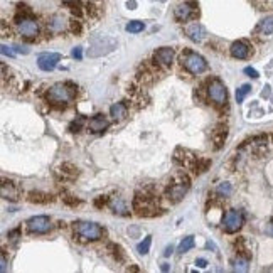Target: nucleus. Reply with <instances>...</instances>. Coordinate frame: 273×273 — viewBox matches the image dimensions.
<instances>
[{"label":"nucleus","mask_w":273,"mask_h":273,"mask_svg":"<svg viewBox=\"0 0 273 273\" xmlns=\"http://www.w3.org/2000/svg\"><path fill=\"white\" fill-rule=\"evenodd\" d=\"M59 174L63 176V179H74L78 176V169L71 164H63L59 167Z\"/></svg>","instance_id":"nucleus-19"},{"label":"nucleus","mask_w":273,"mask_h":273,"mask_svg":"<svg viewBox=\"0 0 273 273\" xmlns=\"http://www.w3.org/2000/svg\"><path fill=\"white\" fill-rule=\"evenodd\" d=\"M162 270H164V272H167V270H169V265H167V263H164V265H162Z\"/></svg>","instance_id":"nucleus-39"},{"label":"nucleus","mask_w":273,"mask_h":273,"mask_svg":"<svg viewBox=\"0 0 273 273\" xmlns=\"http://www.w3.org/2000/svg\"><path fill=\"white\" fill-rule=\"evenodd\" d=\"M110 115L113 116L115 120H123L127 116V106L123 103H113L112 108H110Z\"/></svg>","instance_id":"nucleus-18"},{"label":"nucleus","mask_w":273,"mask_h":273,"mask_svg":"<svg viewBox=\"0 0 273 273\" xmlns=\"http://www.w3.org/2000/svg\"><path fill=\"white\" fill-rule=\"evenodd\" d=\"M49 29L52 32H59V30L64 29V19L63 15H52L51 21H49Z\"/></svg>","instance_id":"nucleus-23"},{"label":"nucleus","mask_w":273,"mask_h":273,"mask_svg":"<svg viewBox=\"0 0 273 273\" xmlns=\"http://www.w3.org/2000/svg\"><path fill=\"white\" fill-rule=\"evenodd\" d=\"M250 51H251V47H250V44L245 43V41H236V43H233L229 47L231 56L236 59H246L250 56Z\"/></svg>","instance_id":"nucleus-13"},{"label":"nucleus","mask_w":273,"mask_h":273,"mask_svg":"<svg viewBox=\"0 0 273 273\" xmlns=\"http://www.w3.org/2000/svg\"><path fill=\"white\" fill-rule=\"evenodd\" d=\"M17 30L25 39H34L39 36V24L32 17H19L17 19Z\"/></svg>","instance_id":"nucleus-7"},{"label":"nucleus","mask_w":273,"mask_h":273,"mask_svg":"<svg viewBox=\"0 0 273 273\" xmlns=\"http://www.w3.org/2000/svg\"><path fill=\"white\" fill-rule=\"evenodd\" d=\"M250 91H251V86H250V85H243L241 88L236 91V101H238V103H241V101L245 100V96L250 93Z\"/></svg>","instance_id":"nucleus-29"},{"label":"nucleus","mask_w":273,"mask_h":273,"mask_svg":"<svg viewBox=\"0 0 273 273\" xmlns=\"http://www.w3.org/2000/svg\"><path fill=\"white\" fill-rule=\"evenodd\" d=\"M234 270L236 272H246L248 270V258H238L236 261H234Z\"/></svg>","instance_id":"nucleus-28"},{"label":"nucleus","mask_w":273,"mask_h":273,"mask_svg":"<svg viewBox=\"0 0 273 273\" xmlns=\"http://www.w3.org/2000/svg\"><path fill=\"white\" fill-rule=\"evenodd\" d=\"M231 192H233V189H231V184L229 182H221L218 187V194L223 196V197H228L231 196Z\"/></svg>","instance_id":"nucleus-27"},{"label":"nucleus","mask_w":273,"mask_h":273,"mask_svg":"<svg viewBox=\"0 0 273 273\" xmlns=\"http://www.w3.org/2000/svg\"><path fill=\"white\" fill-rule=\"evenodd\" d=\"M110 209L115 212V214H120V216L128 214L127 204H125V201L121 199V197H113V199L110 201Z\"/></svg>","instance_id":"nucleus-17"},{"label":"nucleus","mask_w":273,"mask_h":273,"mask_svg":"<svg viewBox=\"0 0 273 273\" xmlns=\"http://www.w3.org/2000/svg\"><path fill=\"white\" fill-rule=\"evenodd\" d=\"M196 265H197V267H201V268H206V267H207V261L204 260V258H197V260H196Z\"/></svg>","instance_id":"nucleus-33"},{"label":"nucleus","mask_w":273,"mask_h":273,"mask_svg":"<svg viewBox=\"0 0 273 273\" xmlns=\"http://www.w3.org/2000/svg\"><path fill=\"white\" fill-rule=\"evenodd\" d=\"M59 61H61V54H58V52H44V54H41L37 58V66L43 71H52L58 66Z\"/></svg>","instance_id":"nucleus-11"},{"label":"nucleus","mask_w":273,"mask_h":273,"mask_svg":"<svg viewBox=\"0 0 273 273\" xmlns=\"http://www.w3.org/2000/svg\"><path fill=\"white\" fill-rule=\"evenodd\" d=\"M2 272H7V261H5V256L2 255V268H0Z\"/></svg>","instance_id":"nucleus-36"},{"label":"nucleus","mask_w":273,"mask_h":273,"mask_svg":"<svg viewBox=\"0 0 273 273\" xmlns=\"http://www.w3.org/2000/svg\"><path fill=\"white\" fill-rule=\"evenodd\" d=\"M150 245H152V238L147 236L145 240H143L138 246H136V250H138L140 255H147V253L150 251Z\"/></svg>","instance_id":"nucleus-26"},{"label":"nucleus","mask_w":273,"mask_h":273,"mask_svg":"<svg viewBox=\"0 0 273 273\" xmlns=\"http://www.w3.org/2000/svg\"><path fill=\"white\" fill-rule=\"evenodd\" d=\"M134 209L138 216H155L159 212V201L149 191L136 192L134 199Z\"/></svg>","instance_id":"nucleus-1"},{"label":"nucleus","mask_w":273,"mask_h":273,"mask_svg":"<svg viewBox=\"0 0 273 273\" xmlns=\"http://www.w3.org/2000/svg\"><path fill=\"white\" fill-rule=\"evenodd\" d=\"M74 231L81 240L85 241H98L105 234L100 225L93 221H78L74 223Z\"/></svg>","instance_id":"nucleus-4"},{"label":"nucleus","mask_w":273,"mask_h":273,"mask_svg":"<svg viewBox=\"0 0 273 273\" xmlns=\"http://www.w3.org/2000/svg\"><path fill=\"white\" fill-rule=\"evenodd\" d=\"M189 187H191V182H189V177L184 176V174H177L172 181H170L169 187L165 191V196L170 203H181L182 197L187 194Z\"/></svg>","instance_id":"nucleus-2"},{"label":"nucleus","mask_w":273,"mask_h":273,"mask_svg":"<svg viewBox=\"0 0 273 273\" xmlns=\"http://www.w3.org/2000/svg\"><path fill=\"white\" fill-rule=\"evenodd\" d=\"M172 253H174V248H172V246H167V250L164 251V256H170Z\"/></svg>","instance_id":"nucleus-35"},{"label":"nucleus","mask_w":273,"mask_h":273,"mask_svg":"<svg viewBox=\"0 0 273 273\" xmlns=\"http://www.w3.org/2000/svg\"><path fill=\"white\" fill-rule=\"evenodd\" d=\"M192 246H194V236L184 238L179 245V253H187L189 250H192Z\"/></svg>","instance_id":"nucleus-25"},{"label":"nucleus","mask_w":273,"mask_h":273,"mask_svg":"<svg viewBox=\"0 0 273 273\" xmlns=\"http://www.w3.org/2000/svg\"><path fill=\"white\" fill-rule=\"evenodd\" d=\"M143 29H145V24L140 21H132L127 24V32H132V34H138V32H142Z\"/></svg>","instance_id":"nucleus-24"},{"label":"nucleus","mask_w":273,"mask_h":273,"mask_svg":"<svg viewBox=\"0 0 273 273\" xmlns=\"http://www.w3.org/2000/svg\"><path fill=\"white\" fill-rule=\"evenodd\" d=\"M245 74H248L250 78H255V79L260 76V74H258V71L253 69V68H245Z\"/></svg>","instance_id":"nucleus-31"},{"label":"nucleus","mask_w":273,"mask_h":273,"mask_svg":"<svg viewBox=\"0 0 273 273\" xmlns=\"http://www.w3.org/2000/svg\"><path fill=\"white\" fill-rule=\"evenodd\" d=\"M207 96L211 98V101H214L216 105H226L228 103V91L226 86L223 85L219 79H212L207 85Z\"/></svg>","instance_id":"nucleus-8"},{"label":"nucleus","mask_w":273,"mask_h":273,"mask_svg":"<svg viewBox=\"0 0 273 273\" xmlns=\"http://www.w3.org/2000/svg\"><path fill=\"white\" fill-rule=\"evenodd\" d=\"M267 233L272 234V236H273V223H270V226L267 228Z\"/></svg>","instance_id":"nucleus-38"},{"label":"nucleus","mask_w":273,"mask_h":273,"mask_svg":"<svg viewBox=\"0 0 273 273\" xmlns=\"http://www.w3.org/2000/svg\"><path fill=\"white\" fill-rule=\"evenodd\" d=\"M2 54H5V56L9 54L10 58H12V56H14V51H10V47H7V46L3 44V46H2Z\"/></svg>","instance_id":"nucleus-34"},{"label":"nucleus","mask_w":273,"mask_h":273,"mask_svg":"<svg viewBox=\"0 0 273 273\" xmlns=\"http://www.w3.org/2000/svg\"><path fill=\"white\" fill-rule=\"evenodd\" d=\"M74 98V90L66 83H56L47 91V100L52 105H66Z\"/></svg>","instance_id":"nucleus-3"},{"label":"nucleus","mask_w":273,"mask_h":273,"mask_svg":"<svg viewBox=\"0 0 273 273\" xmlns=\"http://www.w3.org/2000/svg\"><path fill=\"white\" fill-rule=\"evenodd\" d=\"M185 34H187V37L191 41H194V43H201V41L206 37V30L201 24H197V22H192V24L185 25Z\"/></svg>","instance_id":"nucleus-15"},{"label":"nucleus","mask_w":273,"mask_h":273,"mask_svg":"<svg viewBox=\"0 0 273 273\" xmlns=\"http://www.w3.org/2000/svg\"><path fill=\"white\" fill-rule=\"evenodd\" d=\"M83 127V118H79L78 121H73L71 123V127H69V130L71 132H79V128Z\"/></svg>","instance_id":"nucleus-30"},{"label":"nucleus","mask_w":273,"mask_h":273,"mask_svg":"<svg viewBox=\"0 0 273 273\" xmlns=\"http://www.w3.org/2000/svg\"><path fill=\"white\" fill-rule=\"evenodd\" d=\"M64 2H66V3H73V2H76V0H64Z\"/></svg>","instance_id":"nucleus-40"},{"label":"nucleus","mask_w":273,"mask_h":273,"mask_svg":"<svg viewBox=\"0 0 273 273\" xmlns=\"http://www.w3.org/2000/svg\"><path fill=\"white\" fill-rule=\"evenodd\" d=\"M243 223H245V216L238 209H229L225 214V218H223V228H225L226 233H236V231H240Z\"/></svg>","instance_id":"nucleus-6"},{"label":"nucleus","mask_w":273,"mask_h":273,"mask_svg":"<svg viewBox=\"0 0 273 273\" xmlns=\"http://www.w3.org/2000/svg\"><path fill=\"white\" fill-rule=\"evenodd\" d=\"M226 136H228L226 127H225V128H223V127L216 128L214 134H212V140H214V143H216V149H219V147L223 145V142L226 140Z\"/></svg>","instance_id":"nucleus-22"},{"label":"nucleus","mask_w":273,"mask_h":273,"mask_svg":"<svg viewBox=\"0 0 273 273\" xmlns=\"http://www.w3.org/2000/svg\"><path fill=\"white\" fill-rule=\"evenodd\" d=\"M73 58H76V59L83 58V47H74L73 49Z\"/></svg>","instance_id":"nucleus-32"},{"label":"nucleus","mask_w":273,"mask_h":273,"mask_svg":"<svg viewBox=\"0 0 273 273\" xmlns=\"http://www.w3.org/2000/svg\"><path fill=\"white\" fill-rule=\"evenodd\" d=\"M197 14H199V10H197L196 2L179 3V5L176 7V10H174V15H176V19L179 22H185V21H189V19H194Z\"/></svg>","instance_id":"nucleus-10"},{"label":"nucleus","mask_w":273,"mask_h":273,"mask_svg":"<svg viewBox=\"0 0 273 273\" xmlns=\"http://www.w3.org/2000/svg\"><path fill=\"white\" fill-rule=\"evenodd\" d=\"M88 128L93 134H101V132H105L106 128H108V120H106L103 115H94L93 118L88 121Z\"/></svg>","instance_id":"nucleus-16"},{"label":"nucleus","mask_w":273,"mask_h":273,"mask_svg":"<svg viewBox=\"0 0 273 273\" xmlns=\"http://www.w3.org/2000/svg\"><path fill=\"white\" fill-rule=\"evenodd\" d=\"M182 64H184V68L191 74H201V73H204V71H206V68H207L206 59H204L201 54L192 52V51L185 52V56L182 58Z\"/></svg>","instance_id":"nucleus-5"},{"label":"nucleus","mask_w":273,"mask_h":273,"mask_svg":"<svg viewBox=\"0 0 273 273\" xmlns=\"http://www.w3.org/2000/svg\"><path fill=\"white\" fill-rule=\"evenodd\" d=\"M258 32H261L263 36H272L273 34V17H267L260 22L258 25Z\"/></svg>","instance_id":"nucleus-20"},{"label":"nucleus","mask_w":273,"mask_h":273,"mask_svg":"<svg viewBox=\"0 0 273 273\" xmlns=\"http://www.w3.org/2000/svg\"><path fill=\"white\" fill-rule=\"evenodd\" d=\"M154 61L160 64V66L169 68L170 64H172V61H174V49L172 47L157 49V51H155V54H154Z\"/></svg>","instance_id":"nucleus-12"},{"label":"nucleus","mask_w":273,"mask_h":273,"mask_svg":"<svg viewBox=\"0 0 273 273\" xmlns=\"http://www.w3.org/2000/svg\"><path fill=\"white\" fill-rule=\"evenodd\" d=\"M21 196V189L12 181H3L2 182V197L9 201H17Z\"/></svg>","instance_id":"nucleus-14"},{"label":"nucleus","mask_w":273,"mask_h":273,"mask_svg":"<svg viewBox=\"0 0 273 273\" xmlns=\"http://www.w3.org/2000/svg\"><path fill=\"white\" fill-rule=\"evenodd\" d=\"M127 7H128V9H132V10H134L135 7H136V3L134 2V0H130V2H127Z\"/></svg>","instance_id":"nucleus-37"},{"label":"nucleus","mask_w":273,"mask_h":273,"mask_svg":"<svg viewBox=\"0 0 273 273\" xmlns=\"http://www.w3.org/2000/svg\"><path fill=\"white\" fill-rule=\"evenodd\" d=\"M27 199L30 201V203L44 204V203H49V201H51V196L44 194V192H39V191H32V192H29Z\"/></svg>","instance_id":"nucleus-21"},{"label":"nucleus","mask_w":273,"mask_h":273,"mask_svg":"<svg viewBox=\"0 0 273 273\" xmlns=\"http://www.w3.org/2000/svg\"><path fill=\"white\" fill-rule=\"evenodd\" d=\"M51 219L47 216H34L27 221V229L30 233H36V234H46L51 231Z\"/></svg>","instance_id":"nucleus-9"}]
</instances>
